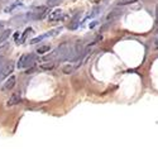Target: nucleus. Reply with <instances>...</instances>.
I'll return each instance as SVG.
<instances>
[{
    "label": "nucleus",
    "mask_w": 158,
    "mask_h": 158,
    "mask_svg": "<svg viewBox=\"0 0 158 158\" xmlns=\"http://www.w3.org/2000/svg\"><path fill=\"white\" fill-rule=\"evenodd\" d=\"M36 61V56L33 53H27V54H23L22 57L19 58L18 61V65H16V67H18L19 70H23V69H28V67H31L33 65V62Z\"/></svg>",
    "instance_id": "1"
},
{
    "label": "nucleus",
    "mask_w": 158,
    "mask_h": 158,
    "mask_svg": "<svg viewBox=\"0 0 158 158\" xmlns=\"http://www.w3.org/2000/svg\"><path fill=\"white\" fill-rule=\"evenodd\" d=\"M14 67H15V63L14 61H8V62H4V65L1 66L0 69V75H1L4 78L8 77V75H10L13 71H14Z\"/></svg>",
    "instance_id": "2"
},
{
    "label": "nucleus",
    "mask_w": 158,
    "mask_h": 158,
    "mask_svg": "<svg viewBox=\"0 0 158 158\" xmlns=\"http://www.w3.org/2000/svg\"><path fill=\"white\" fill-rule=\"evenodd\" d=\"M62 31V28H57V29H53L52 32H48V33H44V34H41V36H38L36 38H33L32 41H31V44H36L38 42H42L44 38H47V37H51V36H56V34H58V33Z\"/></svg>",
    "instance_id": "3"
},
{
    "label": "nucleus",
    "mask_w": 158,
    "mask_h": 158,
    "mask_svg": "<svg viewBox=\"0 0 158 158\" xmlns=\"http://www.w3.org/2000/svg\"><path fill=\"white\" fill-rule=\"evenodd\" d=\"M123 15V10L120 8H115L110 10V13L106 15V22L108 23H113V22H115L118 18H120V16Z\"/></svg>",
    "instance_id": "4"
},
{
    "label": "nucleus",
    "mask_w": 158,
    "mask_h": 158,
    "mask_svg": "<svg viewBox=\"0 0 158 158\" xmlns=\"http://www.w3.org/2000/svg\"><path fill=\"white\" fill-rule=\"evenodd\" d=\"M47 13H48V10H47L46 8L41 7V8L36 9L33 13H31L28 16H31V18H32V19H34V20H39V19H43L44 16L47 15Z\"/></svg>",
    "instance_id": "5"
},
{
    "label": "nucleus",
    "mask_w": 158,
    "mask_h": 158,
    "mask_svg": "<svg viewBox=\"0 0 158 158\" xmlns=\"http://www.w3.org/2000/svg\"><path fill=\"white\" fill-rule=\"evenodd\" d=\"M15 81H16V77L15 76H10L8 78V81H5L4 86H3V91L7 92V91H10L14 86H15Z\"/></svg>",
    "instance_id": "6"
},
{
    "label": "nucleus",
    "mask_w": 158,
    "mask_h": 158,
    "mask_svg": "<svg viewBox=\"0 0 158 158\" xmlns=\"http://www.w3.org/2000/svg\"><path fill=\"white\" fill-rule=\"evenodd\" d=\"M62 15H63V12H62V9H56L53 12H51L48 14V20L49 22H54V20H58L62 18Z\"/></svg>",
    "instance_id": "7"
},
{
    "label": "nucleus",
    "mask_w": 158,
    "mask_h": 158,
    "mask_svg": "<svg viewBox=\"0 0 158 158\" xmlns=\"http://www.w3.org/2000/svg\"><path fill=\"white\" fill-rule=\"evenodd\" d=\"M22 101V96H20V94H13L12 96L9 98V100H8V103H7V106H14V105H16V104H19Z\"/></svg>",
    "instance_id": "8"
},
{
    "label": "nucleus",
    "mask_w": 158,
    "mask_h": 158,
    "mask_svg": "<svg viewBox=\"0 0 158 158\" xmlns=\"http://www.w3.org/2000/svg\"><path fill=\"white\" fill-rule=\"evenodd\" d=\"M10 34H12V29H5L3 33H0V46L8 41Z\"/></svg>",
    "instance_id": "9"
},
{
    "label": "nucleus",
    "mask_w": 158,
    "mask_h": 158,
    "mask_svg": "<svg viewBox=\"0 0 158 158\" xmlns=\"http://www.w3.org/2000/svg\"><path fill=\"white\" fill-rule=\"evenodd\" d=\"M78 20H80V14H78V15H76L75 18H73V19L71 20V23H70L69 25H67V27H69V29H71V31H75L76 28L78 27V24H80V22H78Z\"/></svg>",
    "instance_id": "10"
},
{
    "label": "nucleus",
    "mask_w": 158,
    "mask_h": 158,
    "mask_svg": "<svg viewBox=\"0 0 158 158\" xmlns=\"http://www.w3.org/2000/svg\"><path fill=\"white\" fill-rule=\"evenodd\" d=\"M49 49H51V46H49V44H44V46H41V47L37 49V53H38V54H44V53H47Z\"/></svg>",
    "instance_id": "11"
},
{
    "label": "nucleus",
    "mask_w": 158,
    "mask_h": 158,
    "mask_svg": "<svg viewBox=\"0 0 158 158\" xmlns=\"http://www.w3.org/2000/svg\"><path fill=\"white\" fill-rule=\"evenodd\" d=\"M32 32H33V29L32 28H27V29L24 31V33H23V36H22V38H20V41H19V43H22V42H24L25 39H27V37L29 36V34H32Z\"/></svg>",
    "instance_id": "12"
},
{
    "label": "nucleus",
    "mask_w": 158,
    "mask_h": 158,
    "mask_svg": "<svg viewBox=\"0 0 158 158\" xmlns=\"http://www.w3.org/2000/svg\"><path fill=\"white\" fill-rule=\"evenodd\" d=\"M73 69H75V67H73L72 65H67V66H65L63 69H62V71H63L65 75H69V73L73 72Z\"/></svg>",
    "instance_id": "13"
},
{
    "label": "nucleus",
    "mask_w": 158,
    "mask_h": 158,
    "mask_svg": "<svg viewBox=\"0 0 158 158\" xmlns=\"http://www.w3.org/2000/svg\"><path fill=\"white\" fill-rule=\"evenodd\" d=\"M39 67H41L42 70H44V71H49V70H52L54 67V63H42Z\"/></svg>",
    "instance_id": "14"
},
{
    "label": "nucleus",
    "mask_w": 158,
    "mask_h": 158,
    "mask_svg": "<svg viewBox=\"0 0 158 158\" xmlns=\"http://www.w3.org/2000/svg\"><path fill=\"white\" fill-rule=\"evenodd\" d=\"M61 3H62V0H47L48 7H57V5Z\"/></svg>",
    "instance_id": "15"
},
{
    "label": "nucleus",
    "mask_w": 158,
    "mask_h": 158,
    "mask_svg": "<svg viewBox=\"0 0 158 158\" xmlns=\"http://www.w3.org/2000/svg\"><path fill=\"white\" fill-rule=\"evenodd\" d=\"M156 18H157V22H158V4L156 5Z\"/></svg>",
    "instance_id": "16"
},
{
    "label": "nucleus",
    "mask_w": 158,
    "mask_h": 158,
    "mask_svg": "<svg viewBox=\"0 0 158 158\" xmlns=\"http://www.w3.org/2000/svg\"><path fill=\"white\" fill-rule=\"evenodd\" d=\"M3 65H4V57H0V69H1Z\"/></svg>",
    "instance_id": "17"
},
{
    "label": "nucleus",
    "mask_w": 158,
    "mask_h": 158,
    "mask_svg": "<svg viewBox=\"0 0 158 158\" xmlns=\"http://www.w3.org/2000/svg\"><path fill=\"white\" fill-rule=\"evenodd\" d=\"M5 25V23H4V22H1V20H0V31H1L3 29V27Z\"/></svg>",
    "instance_id": "18"
},
{
    "label": "nucleus",
    "mask_w": 158,
    "mask_h": 158,
    "mask_svg": "<svg viewBox=\"0 0 158 158\" xmlns=\"http://www.w3.org/2000/svg\"><path fill=\"white\" fill-rule=\"evenodd\" d=\"M154 44H156V48H158V38L156 39V42H154Z\"/></svg>",
    "instance_id": "19"
},
{
    "label": "nucleus",
    "mask_w": 158,
    "mask_h": 158,
    "mask_svg": "<svg viewBox=\"0 0 158 158\" xmlns=\"http://www.w3.org/2000/svg\"><path fill=\"white\" fill-rule=\"evenodd\" d=\"M3 80H4V77H3L1 75H0V83H1V81H3Z\"/></svg>",
    "instance_id": "20"
},
{
    "label": "nucleus",
    "mask_w": 158,
    "mask_h": 158,
    "mask_svg": "<svg viewBox=\"0 0 158 158\" xmlns=\"http://www.w3.org/2000/svg\"><path fill=\"white\" fill-rule=\"evenodd\" d=\"M156 33H157V34H158V27H157V29H156Z\"/></svg>",
    "instance_id": "21"
}]
</instances>
